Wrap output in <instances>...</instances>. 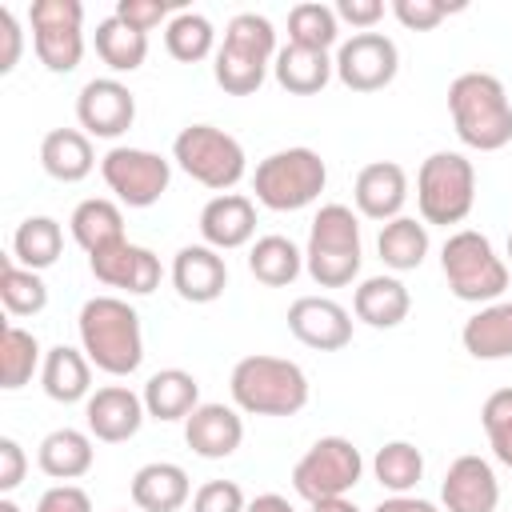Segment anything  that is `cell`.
<instances>
[{
  "instance_id": "cell-1",
  "label": "cell",
  "mask_w": 512,
  "mask_h": 512,
  "mask_svg": "<svg viewBox=\"0 0 512 512\" xmlns=\"http://www.w3.org/2000/svg\"><path fill=\"white\" fill-rule=\"evenodd\" d=\"M76 332H80L84 356L100 372H108V376H132L140 368V360H144L140 316L120 296H92V300H84V308L76 316Z\"/></svg>"
},
{
  "instance_id": "cell-2",
  "label": "cell",
  "mask_w": 512,
  "mask_h": 512,
  "mask_svg": "<svg viewBox=\"0 0 512 512\" xmlns=\"http://www.w3.org/2000/svg\"><path fill=\"white\" fill-rule=\"evenodd\" d=\"M448 112L460 144L500 152L512 144V100L492 72H460L448 84Z\"/></svg>"
},
{
  "instance_id": "cell-3",
  "label": "cell",
  "mask_w": 512,
  "mask_h": 512,
  "mask_svg": "<svg viewBox=\"0 0 512 512\" xmlns=\"http://www.w3.org/2000/svg\"><path fill=\"white\" fill-rule=\"evenodd\" d=\"M232 404L248 416H296L308 404V376L288 356L252 352L228 376Z\"/></svg>"
},
{
  "instance_id": "cell-4",
  "label": "cell",
  "mask_w": 512,
  "mask_h": 512,
  "mask_svg": "<svg viewBox=\"0 0 512 512\" xmlns=\"http://www.w3.org/2000/svg\"><path fill=\"white\" fill-rule=\"evenodd\" d=\"M276 52L280 48L272 20L260 12H236L224 28V44L216 48L212 76L228 96H252L264 84Z\"/></svg>"
},
{
  "instance_id": "cell-5",
  "label": "cell",
  "mask_w": 512,
  "mask_h": 512,
  "mask_svg": "<svg viewBox=\"0 0 512 512\" xmlns=\"http://www.w3.org/2000/svg\"><path fill=\"white\" fill-rule=\"evenodd\" d=\"M364 260L360 248V220L348 204H324L312 216L308 228V248H304V268L320 288H344L356 280Z\"/></svg>"
},
{
  "instance_id": "cell-6",
  "label": "cell",
  "mask_w": 512,
  "mask_h": 512,
  "mask_svg": "<svg viewBox=\"0 0 512 512\" xmlns=\"http://www.w3.org/2000/svg\"><path fill=\"white\" fill-rule=\"evenodd\" d=\"M440 268L456 300L496 304L508 288V264L496 256L492 240L476 228H460L440 248Z\"/></svg>"
},
{
  "instance_id": "cell-7",
  "label": "cell",
  "mask_w": 512,
  "mask_h": 512,
  "mask_svg": "<svg viewBox=\"0 0 512 512\" xmlns=\"http://www.w3.org/2000/svg\"><path fill=\"white\" fill-rule=\"evenodd\" d=\"M328 184V164L312 148H280L264 156L252 172V192L272 212H300L308 208Z\"/></svg>"
},
{
  "instance_id": "cell-8",
  "label": "cell",
  "mask_w": 512,
  "mask_h": 512,
  "mask_svg": "<svg viewBox=\"0 0 512 512\" xmlns=\"http://www.w3.org/2000/svg\"><path fill=\"white\" fill-rule=\"evenodd\" d=\"M172 160L180 164V172H188L196 184L212 188L216 196L236 188L248 172V156H244L240 140L224 128H212V124L180 128L172 140Z\"/></svg>"
},
{
  "instance_id": "cell-9",
  "label": "cell",
  "mask_w": 512,
  "mask_h": 512,
  "mask_svg": "<svg viewBox=\"0 0 512 512\" xmlns=\"http://www.w3.org/2000/svg\"><path fill=\"white\" fill-rule=\"evenodd\" d=\"M476 204V168L460 152H432L416 172V208L424 224H460Z\"/></svg>"
},
{
  "instance_id": "cell-10",
  "label": "cell",
  "mask_w": 512,
  "mask_h": 512,
  "mask_svg": "<svg viewBox=\"0 0 512 512\" xmlns=\"http://www.w3.org/2000/svg\"><path fill=\"white\" fill-rule=\"evenodd\" d=\"M364 476V456L348 436H320L292 468V488L316 504L332 496H348Z\"/></svg>"
},
{
  "instance_id": "cell-11",
  "label": "cell",
  "mask_w": 512,
  "mask_h": 512,
  "mask_svg": "<svg viewBox=\"0 0 512 512\" xmlns=\"http://www.w3.org/2000/svg\"><path fill=\"white\" fill-rule=\"evenodd\" d=\"M32 48L48 72H72L84 56V4L80 0H36L28 8Z\"/></svg>"
},
{
  "instance_id": "cell-12",
  "label": "cell",
  "mask_w": 512,
  "mask_h": 512,
  "mask_svg": "<svg viewBox=\"0 0 512 512\" xmlns=\"http://www.w3.org/2000/svg\"><path fill=\"white\" fill-rule=\"evenodd\" d=\"M100 176L116 192L120 204H128V208H152L168 192L172 164L160 152L116 144V148H108L100 156Z\"/></svg>"
},
{
  "instance_id": "cell-13",
  "label": "cell",
  "mask_w": 512,
  "mask_h": 512,
  "mask_svg": "<svg viewBox=\"0 0 512 512\" xmlns=\"http://www.w3.org/2000/svg\"><path fill=\"white\" fill-rule=\"evenodd\" d=\"M336 80L352 92H380L400 72V48L384 32H352L336 48Z\"/></svg>"
},
{
  "instance_id": "cell-14",
  "label": "cell",
  "mask_w": 512,
  "mask_h": 512,
  "mask_svg": "<svg viewBox=\"0 0 512 512\" xmlns=\"http://www.w3.org/2000/svg\"><path fill=\"white\" fill-rule=\"evenodd\" d=\"M76 120L88 136L100 140H116L132 128L136 120V96L128 84H120L116 76H96L80 88L76 96Z\"/></svg>"
},
{
  "instance_id": "cell-15",
  "label": "cell",
  "mask_w": 512,
  "mask_h": 512,
  "mask_svg": "<svg viewBox=\"0 0 512 512\" xmlns=\"http://www.w3.org/2000/svg\"><path fill=\"white\" fill-rule=\"evenodd\" d=\"M288 332L316 352H340L352 340V312L332 296H300L288 308Z\"/></svg>"
},
{
  "instance_id": "cell-16",
  "label": "cell",
  "mask_w": 512,
  "mask_h": 512,
  "mask_svg": "<svg viewBox=\"0 0 512 512\" xmlns=\"http://www.w3.org/2000/svg\"><path fill=\"white\" fill-rule=\"evenodd\" d=\"M88 268L100 284L124 288L132 296H148L160 288V256L144 244H132V240H120V244L88 256Z\"/></svg>"
},
{
  "instance_id": "cell-17",
  "label": "cell",
  "mask_w": 512,
  "mask_h": 512,
  "mask_svg": "<svg viewBox=\"0 0 512 512\" xmlns=\"http://www.w3.org/2000/svg\"><path fill=\"white\" fill-rule=\"evenodd\" d=\"M148 408H144V396H136L132 388L124 384H104L96 388L88 400H84V420H88V432L104 444H124L140 432Z\"/></svg>"
},
{
  "instance_id": "cell-18",
  "label": "cell",
  "mask_w": 512,
  "mask_h": 512,
  "mask_svg": "<svg viewBox=\"0 0 512 512\" xmlns=\"http://www.w3.org/2000/svg\"><path fill=\"white\" fill-rule=\"evenodd\" d=\"M444 512H496L500 504V480L484 456H456L440 484Z\"/></svg>"
},
{
  "instance_id": "cell-19",
  "label": "cell",
  "mask_w": 512,
  "mask_h": 512,
  "mask_svg": "<svg viewBox=\"0 0 512 512\" xmlns=\"http://www.w3.org/2000/svg\"><path fill=\"white\" fill-rule=\"evenodd\" d=\"M172 288L188 304H212L228 288V264L208 244H184L172 256Z\"/></svg>"
},
{
  "instance_id": "cell-20",
  "label": "cell",
  "mask_w": 512,
  "mask_h": 512,
  "mask_svg": "<svg viewBox=\"0 0 512 512\" xmlns=\"http://www.w3.org/2000/svg\"><path fill=\"white\" fill-rule=\"evenodd\" d=\"M352 200H356V212L368 216V220H396L404 200H408V172L396 164V160H372L356 172V184H352Z\"/></svg>"
},
{
  "instance_id": "cell-21",
  "label": "cell",
  "mask_w": 512,
  "mask_h": 512,
  "mask_svg": "<svg viewBox=\"0 0 512 512\" xmlns=\"http://www.w3.org/2000/svg\"><path fill=\"white\" fill-rule=\"evenodd\" d=\"M200 236L208 248H244L256 236V204L244 192H220L200 208Z\"/></svg>"
},
{
  "instance_id": "cell-22",
  "label": "cell",
  "mask_w": 512,
  "mask_h": 512,
  "mask_svg": "<svg viewBox=\"0 0 512 512\" xmlns=\"http://www.w3.org/2000/svg\"><path fill=\"white\" fill-rule=\"evenodd\" d=\"M184 440L196 456L204 460H224L240 448L244 440V420L236 408L228 404H200L188 420H184Z\"/></svg>"
},
{
  "instance_id": "cell-23",
  "label": "cell",
  "mask_w": 512,
  "mask_h": 512,
  "mask_svg": "<svg viewBox=\"0 0 512 512\" xmlns=\"http://www.w3.org/2000/svg\"><path fill=\"white\" fill-rule=\"evenodd\" d=\"M192 496V480L172 460H152L132 476V504L140 512H176Z\"/></svg>"
},
{
  "instance_id": "cell-24",
  "label": "cell",
  "mask_w": 512,
  "mask_h": 512,
  "mask_svg": "<svg viewBox=\"0 0 512 512\" xmlns=\"http://www.w3.org/2000/svg\"><path fill=\"white\" fill-rule=\"evenodd\" d=\"M40 384H44L48 400H56V404L88 400V396H92V360L84 356V348L56 344V348L44 352Z\"/></svg>"
},
{
  "instance_id": "cell-25",
  "label": "cell",
  "mask_w": 512,
  "mask_h": 512,
  "mask_svg": "<svg viewBox=\"0 0 512 512\" xmlns=\"http://www.w3.org/2000/svg\"><path fill=\"white\" fill-rule=\"evenodd\" d=\"M92 460H96L92 432H80V428H56L36 448L40 472L52 476V480H60V484H72V480L88 476L92 472Z\"/></svg>"
},
{
  "instance_id": "cell-26",
  "label": "cell",
  "mask_w": 512,
  "mask_h": 512,
  "mask_svg": "<svg viewBox=\"0 0 512 512\" xmlns=\"http://www.w3.org/2000/svg\"><path fill=\"white\" fill-rule=\"evenodd\" d=\"M352 312L368 328H396V324L408 320L412 296H408L404 280H396V276H368L352 292Z\"/></svg>"
},
{
  "instance_id": "cell-27",
  "label": "cell",
  "mask_w": 512,
  "mask_h": 512,
  "mask_svg": "<svg viewBox=\"0 0 512 512\" xmlns=\"http://www.w3.org/2000/svg\"><path fill=\"white\" fill-rule=\"evenodd\" d=\"M40 164L52 180L60 184H76L96 168V152H92V136L84 128H52L40 140Z\"/></svg>"
},
{
  "instance_id": "cell-28",
  "label": "cell",
  "mask_w": 512,
  "mask_h": 512,
  "mask_svg": "<svg viewBox=\"0 0 512 512\" xmlns=\"http://www.w3.org/2000/svg\"><path fill=\"white\" fill-rule=\"evenodd\" d=\"M460 340H464V352L476 360H508L512 356V300H496L472 312L460 328Z\"/></svg>"
},
{
  "instance_id": "cell-29",
  "label": "cell",
  "mask_w": 512,
  "mask_h": 512,
  "mask_svg": "<svg viewBox=\"0 0 512 512\" xmlns=\"http://www.w3.org/2000/svg\"><path fill=\"white\" fill-rule=\"evenodd\" d=\"M68 228H72V240H76L88 256H96V252H104V248L128 240V236H124V212H120V204L108 200V196L80 200V204L72 208V216H68Z\"/></svg>"
},
{
  "instance_id": "cell-30",
  "label": "cell",
  "mask_w": 512,
  "mask_h": 512,
  "mask_svg": "<svg viewBox=\"0 0 512 512\" xmlns=\"http://www.w3.org/2000/svg\"><path fill=\"white\" fill-rule=\"evenodd\" d=\"M144 408L152 420H188L200 408V384L184 368H160L144 384Z\"/></svg>"
},
{
  "instance_id": "cell-31",
  "label": "cell",
  "mask_w": 512,
  "mask_h": 512,
  "mask_svg": "<svg viewBox=\"0 0 512 512\" xmlns=\"http://www.w3.org/2000/svg\"><path fill=\"white\" fill-rule=\"evenodd\" d=\"M272 76L284 92L292 96H316L332 76H336V64L328 60V52H316V48H300V44H284L272 60Z\"/></svg>"
},
{
  "instance_id": "cell-32",
  "label": "cell",
  "mask_w": 512,
  "mask_h": 512,
  "mask_svg": "<svg viewBox=\"0 0 512 512\" xmlns=\"http://www.w3.org/2000/svg\"><path fill=\"white\" fill-rule=\"evenodd\" d=\"M376 252L392 272H412L424 264L428 256V224L416 216H396L388 224H380L376 236Z\"/></svg>"
},
{
  "instance_id": "cell-33",
  "label": "cell",
  "mask_w": 512,
  "mask_h": 512,
  "mask_svg": "<svg viewBox=\"0 0 512 512\" xmlns=\"http://www.w3.org/2000/svg\"><path fill=\"white\" fill-rule=\"evenodd\" d=\"M60 252H64V228H60V220H52V216H28V220H20V228L12 236V260L20 268L44 272V268H52L60 260Z\"/></svg>"
},
{
  "instance_id": "cell-34",
  "label": "cell",
  "mask_w": 512,
  "mask_h": 512,
  "mask_svg": "<svg viewBox=\"0 0 512 512\" xmlns=\"http://www.w3.org/2000/svg\"><path fill=\"white\" fill-rule=\"evenodd\" d=\"M248 272L268 288H288L304 272V252L288 236H260L248 248Z\"/></svg>"
},
{
  "instance_id": "cell-35",
  "label": "cell",
  "mask_w": 512,
  "mask_h": 512,
  "mask_svg": "<svg viewBox=\"0 0 512 512\" xmlns=\"http://www.w3.org/2000/svg\"><path fill=\"white\" fill-rule=\"evenodd\" d=\"M92 44H96V56H100L112 72H136V68L148 60V36L136 32V28H128L116 12L96 24Z\"/></svg>"
},
{
  "instance_id": "cell-36",
  "label": "cell",
  "mask_w": 512,
  "mask_h": 512,
  "mask_svg": "<svg viewBox=\"0 0 512 512\" xmlns=\"http://www.w3.org/2000/svg\"><path fill=\"white\" fill-rule=\"evenodd\" d=\"M164 48H168L172 60L196 64V60L212 56V48H216V28H212V20H208L204 12L184 8V12H176V16L164 24Z\"/></svg>"
},
{
  "instance_id": "cell-37",
  "label": "cell",
  "mask_w": 512,
  "mask_h": 512,
  "mask_svg": "<svg viewBox=\"0 0 512 512\" xmlns=\"http://www.w3.org/2000/svg\"><path fill=\"white\" fill-rule=\"evenodd\" d=\"M372 472H376L380 488H388L392 496H408L420 484V476H424V456L408 440H388L372 456Z\"/></svg>"
},
{
  "instance_id": "cell-38",
  "label": "cell",
  "mask_w": 512,
  "mask_h": 512,
  "mask_svg": "<svg viewBox=\"0 0 512 512\" xmlns=\"http://www.w3.org/2000/svg\"><path fill=\"white\" fill-rule=\"evenodd\" d=\"M336 40H340L336 8H328V4H320V0H304V4H296V8L288 12V44L328 52Z\"/></svg>"
},
{
  "instance_id": "cell-39",
  "label": "cell",
  "mask_w": 512,
  "mask_h": 512,
  "mask_svg": "<svg viewBox=\"0 0 512 512\" xmlns=\"http://www.w3.org/2000/svg\"><path fill=\"white\" fill-rule=\"evenodd\" d=\"M40 364H44L40 340H36L28 328L8 324V328H4V340H0V384H4L8 392H16V388H24V384L32 380V372H36Z\"/></svg>"
},
{
  "instance_id": "cell-40",
  "label": "cell",
  "mask_w": 512,
  "mask_h": 512,
  "mask_svg": "<svg viewBox=\"0 0 512 512\" xmlns=\"http://www.w3.org/2000/svg\"><path fill=\"white\" fill-rule=\"evenodd\" d=\"M0 300L8 308V316H36L48 308V284L40 280V272L20 268L12 256H4L0 268Z\"/></svg>"
},
{
  "instance_id": "cell-41",
  "label": "cell",
  "mask_w": 512,
  "mask_h": 512,
  "mask_svg": "<svg viewBox=\"0 0 512 512\" xmlns=\"http://www.w3.org/2000/svg\"><path fill=\"white\" fill-rule=\"evenodd\" d=\"M484 436L500 464H512V388H496L480 408Z\"/></svg>"
},
{
  "instance_id": "cell-42",
  "label": "cell",
  "mask_w": 512,
  "mask_h": 512,
  "mask_svg": "<svg viewBox=\"0 0 512 512\" xmlns=\"http://www.w3.org/2000/svg\"><path fill=\"white\" fill-rule=\"evenodd\" d=\"M192 512H248V500L236 480H208L196 488Z\"/></svg>"
},
{
  "instance_id": "cell-43",
  "label": "cell",
  "mask_w": 512,
  "mask_h": 512,
  "mask_svg": "<svg viewBox=\"0 0 512 512\" xmlns=\"http://www.w3.org/2000/svg\"><path fill=\"white\" fill-rule=\"evenodd\" d=\"M168 12H184L176 0H116V16L128 24V28H136V32H152L156 24H164L168 20Z\"/></svg>"
},
{
  "instance_id": "cell-44",
  "label": "cell",
  "mask_w": 512,
  "mask_h": 512,
  "mask_svg": "<svg viewBox=\"0 0 512 512\" xmlns=\"http://www.w3.org/2000/svg\"><path fill=\"white\" fill-rule=\"evenodd\" d=\"M452 8L444 0H392V16L408 28V32H428L436 28Z\"/></svg>"
},
{
  "instance_id": "cell-45",
  "label": "cell",
  "mask_w": 512,
  "mask_h": 512,
  "mask_svg": "<svg viewBox=\"0 0 512 512\" xmlns=\"http://www.w3.org/2000/svg\"><path fill=\"white\" fill-rule=\"evenodd\" d=\"M36 512H92V496L80 484H52L36 500Z\"/></svg>"
},
{
  "instance_id": "cell-46",
  "label": "cell",
  "mask_w": 512,
  "mask_h": 512,
  "mask_svg": "<svg viewBox=\"0 0 512 512\" xmlns=\"http://www.w3.org/2000/svg\"><path fill=\"white\" fill-rule=\"evenodd\" d=\"M20 52H24L20 20H16L12 8H0V76H8L20 64Z\"/></svg>"
},
{
  "instance_id": "cell-47",
  "label": "cell",
  "mask_w": 512,
  "mask_h": 512,
  "mask_svg": "<svg viewBox=\"0 0 512 512\" xmlns=\"http://www.w3.org/2000/svg\"><path fill=\"white\" fill-rule=\"evenodd\" d=\"M24 472H28L24 448H20L12 436H0V492H4V496L16 492L20 480H24Z\"/></svg>"
},
{
  "instance_id": "cell-48",
  "label": "cell",
  "mask_w": 512,
  "mask_h": 512,
  "mask_svg": "<svg viewBox=\"0 0 512 512\" xmlns=\"http://www.w3.org/2000/svg\"><path fill=\"white\" fill-rule=\"evenodd\" d=\"M384 16V0H336V20L372 32V24Z\"/></svg>"
},
{
  "instance_id": "cell-49",
  "label": "cell",
  "mask_w": 512,
  "mask_h": 512,
  "mask_svg": "<svg viewBox=\"0 0 512 512\" xmlns=\"http://www.w3.org/2000/svg\"><path fill=\"white\" fill-rule=\"evenodd\" d=\"M372 512H440V508L432 500H420V496H388Z\"/></svg>"
},
{
  "instance_id": "cell-50",
  "label": "cell",
  "mask_w": 512,
  "mask_h": 512,
  "mask_svg": "<svg viewBox=\"0 0 512 512\" xmlns=\"http://www.w3.org/2000/svg\"><path fill=\"white\" fill-rule=\"evenodd\" d=\"M248 512H296L280 492H264L256 500H248Z\"/></svg>"
},
{
  "instance_id": "cell-51",
  "label": "cell",
  "mask_w": 512,
  "mask_h": 512,
  "mask_svg": "<svg viewBox=\"0 0 512 512\" xmlns=\"http://www.w3.org/2000/svg\"><path fill=\"white\" fill-rule=\"evenodd\" d=\"M312 512H360V508H356L348 496H332V500H316Z\"/></svg>"
},
{
  "instance_id": "cell-52",
  "label": "cell",
  "mask_w": 512,
  "mask_h": 512,
  "mask_svg": "<svg viewBox=\"0 0 512 512\" xmlns=\"http://www.w3.org/2000/svg\"><path fill=\"white\" fill-rule=\"evenodd\" d=\"M0 512H20V504L12 496H0Z\"/></svg>"
},
{
  "instance_id": "cell-53",
  "label": "cell",
  "mask_w": 512,
  "mask_h": 512,
  "mask_svg": "<svg viewBox=\"0 0 512 512\" xmlns=\"http://www.w3.org/2000/svg\"><path fill=\"white\" fill-rule=\"evenodd\" d=\"M508 260H512V232H508Z\"/></svg>"
},
{
  "instance_id": "cell-54",
  "label": "cell",
  "mask_w": 512,
  "mask_h": 512,
  "mask_svg": "<svg viewBox=\"0 0 512 512\" xmlns=\"http://www.w3.org/2000/svg\"><path fill=\"white\" fill-rule=\"evenodd\" d=\"M508 468H512V464H508Z\"/></svg>"
}]
</instances>
